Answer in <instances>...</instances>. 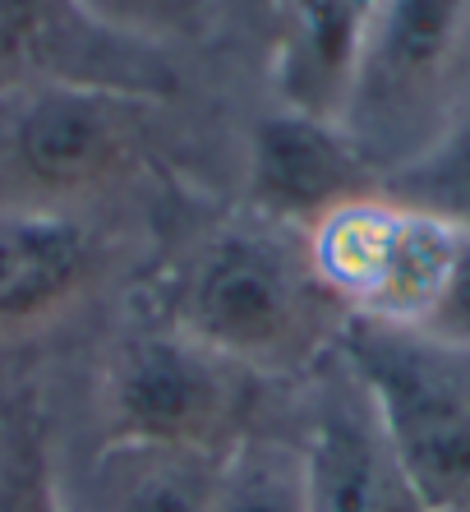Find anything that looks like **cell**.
Returning a JSON list of instances; mask_svg holds the SVG:
<instances>
[{
  "mask_svg": "<svg viewBox=\"0 0 470 512\" xmlns=\"http://www.w3.org/2000/svg\"><path fill=\"white\" fill-rule=\"evenodd\" d=\"M351 314L314 268L309 240L286 222H240L212 231L176 282V333L245 374L323 365Z\"/></svg>",
  "mask_w": 470,
  "mask_h": 512,
  "instance_id": "6da1fadb",
  "label": "cell"
},
{
  "mask_svg": "<svg viewBox=\"0 0 470 512\" xmlns=\"http://www.w3.org/2000/svg\"><path fill=\"white\" fill-rule=\"evenodd\" d=\"M337 356L365 383L429 512H470V351L351 319Z\"/></svg>",
  "mask_w": 470,
  "mask_h": 512,
  "instance_id": "7a4b0ae2",
  "label": "cell"
},
{
  "mask_svg": "<svg viewBox=\"0 0 470 512\" xmlns=\"http://www.w3.org/2000/svg\"><path fill=\"white\" fill-rule=\"evenodd\" d=\"M470 88V0H378L341 130L378 167L411 157Z\"/></svg>",
  "mask_w": 470,
  "mask_h": 512,
  "instance_id": "3957f363",
  "label": "cell"
},
{
  "mask_svg": "<svg viewBox=\"0 0 470 512\" xmlns=\"http://www.w3.org/2000/svg\"><path fill=\"white\" fill-rule=\"evenodd\" d=\"M466 240V227L374 190L314 222L309 254L351 319L424 333L452 286Z\"/></svg>",
  "mask_w": 470,
  "mask_h": 512,
  "instance_id": "277c9868",
  "label": "cell"
},
{
  "mask_svg": "<svg viewBox=\"0 0 470 512\" xmlns=\"http://www.w3.org/2000/svg\"><path fill=\"white\" fill-rule=\"evenodd\" d=\"M249 383L254 374L176 328L139 333L106 370V443L217 457L245 434Z\"/></svg>",
  "mask_w": 470,
  "mask_h": 512,
  "instance_id": "5b68a950",
  "label": "cell"
},
{
  "mask_svg": "<svg viewBox=\"0 0 470 512\" xmlns=\"http://www.w3.org/2000/svg\"><path fill=\"white\" fill-rule=\"evenodd\" d=\"M143 97L106 84H47L14 116V167L37 190H88L120 176L148 139Z\"/></svg>",
  "mask_w": 470,
  "mask_h": 512,
  "instance_id": "8992f818",
  "label": "cell"
},
{
  "mask_svg": "<svg viewBox=\"0 0 470 512\" xmlns=\"http://www.w3.org/2000/svg\"><path fill=\"white\" fill-rule=\"evenodd\" d=\"M309 512H429L401 471L365 383L332 351L305 434Z\"/></svg>",
  "mask_w": 470,
  "mask_h": 512,
  "instance_id": "52a82bcc",
  "label": "cell"
},
{
  "mask_svg": "<svg viewBox=\"0 0 470 512\" xmlns=\"http://www.w3.org/2000/svg\"><path fill=\"white\" fill-rule=\"evenodd\" d=\"M254 203L259 217L314 227L332 208L378 190V167L328 116H268L254 134Z\"/></svg>",
  "mask_w": 470,
  "mask_h": 512,
  "instance_id": "ba28073f",
  "label": "cell"
},
{
  "mask_svg": "<svg viewBox=\"0 0 470 512\" xmlns=\"http://www.w3.org/2000/svg\"><path fill=\"white\" fill-rule=\"evenodd\" d=\"M374 5L378 0H263L277 37V88L286 107L341 125Z\"/></svg>",
  "mask_w": 470,
  "mask_h": 512,
  "instance_id": "9c48e42d",
  "label": "cell"
},
{
  "mask_svg": "<svg viewBox=\"0 0 470 512\" xmlns=\"http://www.w3.org/2000/svg\"><path fill=\"white\" fill-rule=\"evenodd\" d=\"M97 273V240L60 208H0V328L60 314Z\"/></svg>",
  "mask_w": 470,
  "mask_h": 512,
  "instance_id": "30bf717a",
  "label": "cell"
},
{
  "mask_svg": "<svg viewBox=\"0 0 470 512\" xmlns=\"http://www.w3.org/2000/svg\"><path fill=\"white\" fill-rule=\"evenodd\" d=\"M217 457L106 443L93 466L88 512H208Z\"/></svg>",
  "mask_w": 470,
  "mask_h": 512,
  "instance_id": "8fae6325",
  "label": "cell"
},
{
  "mask_svg": "<svg viewBox=\"0 0 470 512\" xmlns=\"http://www.w3.org/2000/svg\"><path fill=\"white\" fill-rule=\"evenodd\" d=\"M208 512H309L305 439L245 429L217 457Z\"/></svg>",
  "mask_w": 470,
  "mask_h": 512,
  "instance_id": "7c38bea8",
  "label": "cell"
},
{
  "mask_svg": "<svg viewBox=\"0 0 470 512\" xmlns=\"http://www.w3.org/2000/svg\"><path fill=\"white\" fill-rule=\"evenodd\" d=\"M378 194L470 231V88L429 134V143L378 176Z\"/></svg>",
  "mask_w": 470,
  "mask_h": 512,
  "instance_id": "4fadbf2b",
  "label": "cell"
},
{
  "mask_svg": "<svg viewBox=\"0 0 470 512\" xmlns=\"http://www.w3.org/2000/svg\"><path fill=\"white\" fill-rule=\"evenodd\" d=\"M88 28L130 42H185L208 28L217 0H70Z\"/></svg>",
  "mask_w": 470,
  "mask_h": 512,
  "instance_id": "5bb4252c",
  "label": "cell"
},
{
  "mask_svg": "<svg viewBox=\"0 0 470 512\" xmlns=\"http://www.w3.org/2000/svg\"><path fill=\"white\" fill-rule=\"evenodd\" d=\"M0 512H70L33 429H10L0 443Z\"/></svg>",
  "mask_w": 470,
  "mask_h": 512,
  "instance_id": "9a60e30c",
  "label": "cell"
},
{
  "mask_svg": "<svg viewBox=\"0 0 470 512\" xmlns=\"http://www.w3.org/2000/svg\"><path fill=\"white\" fill-rule=\"evenodd\" d=\"M424 337L470 351V240H466V250H461V263H457V273H452L443 305H438V314L424 328Z\"/></svg>",
  "mask_w": 470,
  "mask_h": 512,
  "instance_id": "2e32d148",
  "label": "cell"
}]
</instances>
